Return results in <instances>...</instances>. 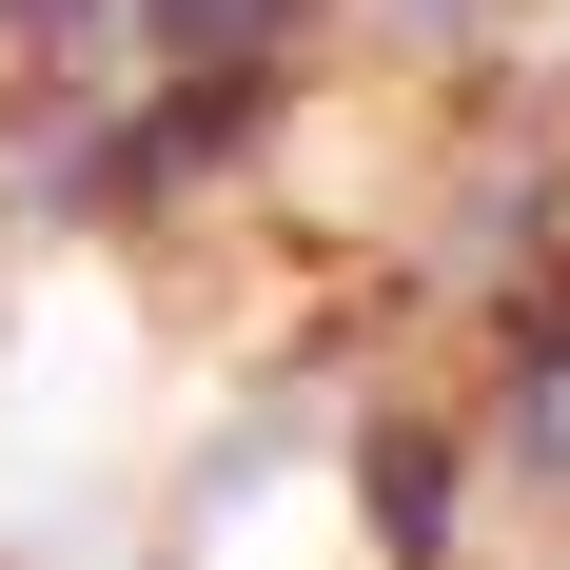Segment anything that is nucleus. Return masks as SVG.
I'll return each mask as SVG.
<instances>
[{
    "mask_svg": "<svg viewBox=\"0 0 570 570\" xmlns=\"http://www.w3.org/2000/svg\"><path fill=\"white\" fill-rule=\"evenodd\" d=\"M374 512H394V551H433V433H394V453H374Z\"/></svg>",
    "mask_w": 570,
    "mask_h": 570,
    "instance_id": "1",
    "label": "nucleus"
},
{
    "mask_svg": "<svg viewBox=\"0 0 570 570\" xmlns=\"http://www.w3.org/2000/svg\"><path fill=\"white\" fill-rule=\"evenodd\" d=\"M138 20H158V40H217V20H236V0H138Z\"/></svg>",
    "mask_w": 570,
    "mask_h": 570,
    "instance_id": "2",
    "label": "nucleus"
},
{
    "mask_svg": "<svg viewBox=\"0 0 570 570\" xmlns=\"http://www.w3.org/2000/svg\"><path fill=\"white\" fill-rule=\"evenodd\" d=\"M59 20H79V0H20V40H59Z\"/></svg>",
    "mask_w": 570,
    "mask_h": 570,
    "instance_id": "3",
    "label": "nucleus"
}]
</instances>
